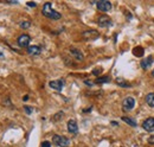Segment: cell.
Instances as JSON below:
<instances>
[{
  "mask_svg": "<svg viewBox=\"0 0 154 147\" xmlns=\"http://www.w3.org/2000/svg\"><path fill=\"white\" fill-rule=\"evenodd\" d=\"M97 8L102 12H109L112 10V2L108 1V0H101V1H97Z\"/></svg>",
  "mask_w": 154,
  "mask_h": 147,
  "instance_id": "277c9868",
  "label": "cell"
},
{
  "mask_svg": "<svg viewBox=\"0 0 154 147\" xmlns=\"http://www.w3.org/2000/svg\"><path fill=\"white\" fill-rule=\"evenodd\" d=\"M63 116H64V113H63V111H58L57 114L54 116V121H58V120L62 119Z\"/></svg>",
  "mask_w": 154,
  "mask_h": 147,
  "instance_id": "ffe728a7",
  "label": "cell"
},
{
  "mask_svg": "<svg viewBox=\"0 0 154 147\" xmlns=\"http://www.w3.org/2000/svg\"><path fill=\"white\" fill-rule=\"evenodd\" d=\"M109 81H110V77L109 76H104V77H98V78H96L95 83H97V84H100V83H107Z\"/></svg>",
  "mask_w": 154,
  "mask_h": 147,
  "instance_id": "2e32d148",
  "label": "cell"
},
{
  "mask_svg": "<svg viewBox=\"0 0 154 147\" xmlns=\"http://www.w3.org/2000/svg\"><path fill=\"white\" fill-rule=\"evenodd\" d=\"M30 42H31V38L29 35H21V36L18 37V45L20 48H29L30 46Z\"/></svg>",
  "mask_w": 154,
  "mask_h": 147,
  "instance_id": "5b68a950",
  "label": "cell"
},
{
  "mask_svg": "<svg viewBox=\"0 0 154 147\" xmlns=\"http://www.w3.org/2000/svg\"><path fill=\"white\" fill-rule=\"evenodd\" d=\"M142 128L146 132H154V117H148L142 122Z\"/></svg>",
  "mask_w": 154,
  "mask_h": 147,
  "instance_id": "52a82bcc",
  "label": "cell"
},
{
  "mask_svg": "<svg viewBox=\"0 0 154 147\" xmlns=\"http://www.w3.org/2000/svg\"><path fill=\"white\" fill-rule=\"evenodd\" d=\"M27 6H30V7H36L37 4H36V2H27Z\"/></svg>",
  "mask_w": 154,
  "mask_h": 147,
  "instance_id": "d4e9b609",
  "label": "cell"
},
{
  "mask_svg": "<svg viewBox=\"0 0 154 147\" xmlns=\"http://www.w3.org/2000/svg\"><path fill=\"white\" fill-rule=\"evenodd\" d=\"M93 73L95 74V75H97V74H100V73H102V69H98V70H94Z\"/></svg>",
  "mask_w": 154,
  "mask_h": 147,
  "instance_id": "484cf974",
  "label": "cell"
},
{
  "mask_svg": "<svg viewBox=\"0 0 154 147\" xmlns=\"http://www.w3.org/2000/svg\"><path fill=\"white\" fill-rule=\"evenodd\" d=\"M52 141L58 147H69V145H70V140L66 136L57 135V134L52 136Z\"/></svg>",
  "mask_w": 154,
  "mask_h": 147,
  "instance_id": "7a4b0ae2",
  "label": "cell"
},
{
  "mask_svg": "<svg viewBox=\"0 0 154 147\" xmlns=\"http://www.w3.org/2000/svg\"><path fill=\"white\" fill-rule=\"evenodd\" d=\"M4 57H5V56H4V54H2V52H1V51H0V58H1V59H2V58H4Z\"/></svg>",
  "mask_w": 154,
  "mask_h": 147,
  "instance_id": "4316f807",
  "label": "cell"
},
{
  "mask_svg": "<svg viewBox=\"0 0 154 147\" xmlns=\"http://www.w3.org/2000/svg\"><path fill=\"white\" fill-rule=\"evenodd\" d=\"M40 52H42V49L38 45H30L27 48V54L31 56H38Z\"/></svg>",
  "mask_w": 154,
  "mask_h": 147,
  "instance_id": "7c38bea8",
  "label": "cell"
},
{
  "mask_svg": "<svg viewBox=\"0 0 154 147\" xmlns=\"http://www.w3.org/2000/svg\"><path fill=\"white\" fill-rule=\"evenodd\" d=\"M68 130H69V133H71L74 135H76L78 133V126H77V122L75 120H69L68 121Z\"/></svg>",
  "mask_w": 154,
  "mask_h": 147,
  "instance_id": "30bf717a",
  "label": "cell"
},
{
  "mask_svg": "<svg viewBox=\"0 0 154 147\" xmlns=\"http://www.w3.org/2000/svg\"><path fill=\"white\" fill-rule=\"evenodd\" d=\"M24 110L26 111V114H29V115H31L32 114V111H33V109L31 108V107H27V106H25L24 107Z\"/></svg>",
  "mask_w": 154,
  "mask_h": 147,
  "instance_id": "44dd1931",
  "label": "cell"
},
{
  "mask_svg": "<svg viewBox=\"0 0 154 147\" xmlns=\"http://www.w3.org/2000/svg\"><path fill=\"white\" fill-rule=\"evenodd\" d=\"M97 24H98L100 27H108V26L112 25V20L107 16H101L97 20Z\"/></svg>",
  "mask_w": 154,
  "mask_h": 147,
  "instance_id": "ba28073f",
  "label": "cell"
},
{
  "mask_svg": "<svg viewBox=\"0 0 154 147\" xmlns=\"http://www.w3.org/2000/svg\"><path fill=\"white\" fill-rule=\"evenodd\" d=\"M82 37L85 39V40H90V39H97L100 37V33L97 32L96 30H88V31H84L82 33Z\"/></svg>",
  "mask_w": 154,
  "mask_h": 147,
  "instance_id": "8992f818",
  "label": "cell"
},
{
  "mask_svg": "<svg viewBox=\"0 0 154 147\" xmlns=\"http://www.w3.org/2000/svg\"><path fill=\"white\" fill-rule=\"evenodd\" d=\"M122 121L127 122V124H128L129 126H132V127H136V126H137L134 120H132V119H129V117H127V116H123V117H122Z\"/></svg>",
  "mask_w": 154,
  "mask_h": 147,
  "instance_id": "e0dca14e",
  "label": "cell"
},
{
  "mask_svg": "<svg viewBox=\"0 0 154 147\" xmlns=\"http://www.w3.org/2000/svg\"><path fill=\"white\" fill-rule=\"evenodd\" d=\"M152 76H154V69H153V71H152Z\"/></svg>",
  "mask_w": 154,
  "mask_h": 147,
  "instance_id": "83f0119b",
  "label": "cell"
},
{
  "mask_svg": "<svg viewBox=\"0 0 154 147\" xmlns=\"http://www.w3.org/2000/svg\"><path fill=\"white\" fill-rule=\"evenodd\" d=\"M49 86H50L52 89L57 90V92H62V89H63V86H64V81H63V80L51 81V82L49 83Z\"/></svg>",
  "mask_w": 154,
  "mask_h": 147,
  "instance_id": "9c48e42d",
  "label": "cell"
},
{
  "mask_svg": "<svg viewBox=\"0 0 154 147\" xmlns=\"http://www.w3.org/2000/svg\"><path fill=\"white\" fill-rule=\"evenodd\" d=\"M135 107V100L132 96H128L122 102V109L125 111H131Z\"/></svg>",
  "mask_w": 154,
  "mask_h": 147,
  "instance_id": "3957f363",
  "label": "cell"
},
{
  "mask_svg": "<svg viewBox=\"0 0 154 147\" xmlns=\"http://www.w3.org/2000/svg\"><path fill=\"white\" fill-rule=\"evenodd\" d=\"M42 13L44 17L49 19H52V20H58V19L62 18L60 13H58L57 11H55L52 8V5L51 2H45L44 6H43V10H42Z\"/></svg>",
  "mask_w": 154,
  "mask_h": 147,
  "instance_id": "6da1fadb",
  "label": "cell"
},
{
  "mask_svg": "<svg viewBox=\"0 0 154 147\" xmlns=\"http://www.w3.org/2000/svg\"><path fill=\"white\" fill-rule=\"evenodd\" d=\"M146 102L149 107L154 108V92H149L146 95Z\"/></svg>",
  "mask_w": 154,
  "mask_h": 147,
  "instance_id": "9a60e30c",
  "label": "cell"
},
{
  "mask_svg": "<svg viewBox=\"0 0 154 147\" xmlns=\"http://www.w3.org/2000/svg\"><path fill=\"white\" fill-rule=\"evenodd\" d=\"M152 63H153V57H152V56H148V57L141 59L140 65H141V68H142L143 70H146V69H148V68L152 65Z\"/></svg>",
  "mask_w": 154,
  "mask_h": 147,
  "instance_id": "8fae6325",
  "label": "cell"
},
{
  "mask_svg": "<svg viewBox=\"0 0 154 147\" xmlns=\"http://www.w3.org/2000/svg\"><path fill=\"white\" fill-rule=\"evenodd\" d=\"M70 54L72 55V57H75L77 61H83V54L78 49H76V48L71 46L70 48Z\"/></svg>",
  "mask_w": 154,
  "mask_h": 147,
  "instance_id": "4fadbf2b",
  "label": "cell"
},
{
  "mask_svg": "<svg viewBox=\"0 0 154 147\" xmlns=\"http://www.w3.org/2000/svg\"><path fill=\"white\" fill-rule=\"evenodd\" d=\"M134 55H136L137 57H142L143 56V49L141 48V46H139V48H136V49H134Z\"/></svg>",
  "mask_w": 154,
  "mask_h": 147,
  "instance_id": "ac0fdd59",
  "label": "cell"
},
{
  "mask_svg": "<svg viewBox=\"0 0 154 147\" xmlns=\"http://www.w3.org/2000/svg\"><path fill=\"white\" fill-rule=\"evenodd\" d=\"M148 144L154 145V135H152V136H149V138H148Z\"/></svg>",
  "mask_w": 154,
  "mask_h": 147,
  "instance_id": "603a6c76",
  "label": "cell"
},
{
  "mask_svg": "<svg viewBox=\"0 0 154 147\" xmlns=\"http://www.w3.org/2000/svg\"><path fill=\"white\" fill-rule=\"evenodd\" d=\"M19 25L21 29H29V27L31 26V23H30V21H21Z\"/></svg>",
  "mask_w": 154,
  "mask_h": 147,
  "instance_id": "d6986e66",
  "label": "cell"
},
{
  "mask_svg": "<svg viewBox=\"0 0 154 147\" xmlns=\"http://www.w3.org/2000/svg\"><path fill=\"white\" fill-rule=\"evenodd\" d=\"M84 83H85V84H88L89 87L94 86V82H91V81H88V80H85V81H84Z\"/></svg>",
  "mask_w": 154,
  "mask_h": 147,
  "instance_id": "cb8c5ba5",
  "label": "cell"
},
{
  "mask_svg": "<svg viewBox=\"0 0 154 147\" xmlns=\"http://www.w3.org/2000/svg\"><path fill=\"white\" fill-rule=\"evenodd\" d=\"M115 82L119 87H122V88H131V87H132V86H131V83L126 82L123 78H116Z\"/></svg>",
  "mask_w": 154,
  "mask_h": 147,
  "instance_id": "5bb4252c",
  "label": "cell"
},
{
  "mask_svg": "<svg viewBox=\"0 0 154 147\" xmlns=\"http://www.w3.org/2000/svg\"><path fill=\"white\" fill-rule=\"evenodd\" d=\"M42 147H51V144L49 141H44V142H42Z\"/></svg>",
  "mask_w": 154,
  "mask_h": 147,
  "instance_id": "7402d4cb",
  "label": "cell"
}]
</instances>
